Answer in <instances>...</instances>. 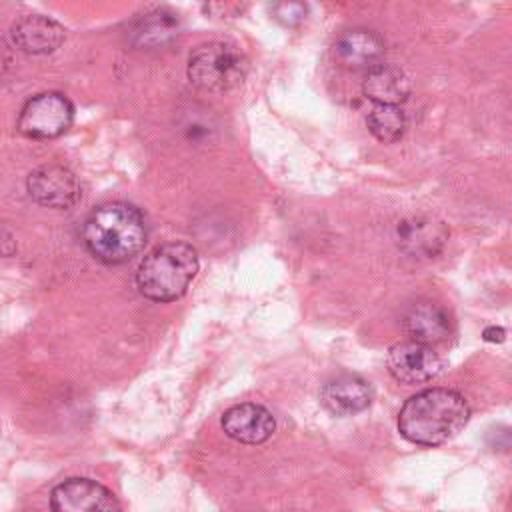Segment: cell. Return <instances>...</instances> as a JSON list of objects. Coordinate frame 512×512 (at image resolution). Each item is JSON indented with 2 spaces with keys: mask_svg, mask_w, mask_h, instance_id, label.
Wrapping results in <instances>:
<instances>
[{
  "mask_svg": "<svg viewBox=\"0 0 512 512\" xmlns=\"http://www.w3.org/2000/svg\"><path fill=\"white\" fill-rule=\"evenodd\" d=\"M470 418L466 398L448 388L414 394L398 414V430L412 444L436 446L456 436Z\"/></svg>",
  "mask_w": 512,
  "mask_h": 512,
  "instance_id": "1",
  "label": "cell"
},
{
  "mask_svg": "<svg viewBox=\"0 0 512 512\" xmlns=\"http://www.w3.org/2000/svg\"><path fill=\"white\" fill-rule=\"evenodd\" d=\"M148 240V226L138 208L126 202L98 206L82 226L86 250L104 264L132 260Z\"/></svg>",
  "mask_w": 512,
  "mask_h": 512,
  "instance_id": "2",
  "label": "cell"
},
{
  "mask_svg": "<svg viewBox=\"0 0 512 512\" xmlns=\"http://www.w3.org/2000/svg\"><path fill=\"white\" fill-rule=\"evenodd\" d=\"M196 272V250L186 242H168L144 256L136 270V286L148 300L172 302L186 292Z\"/></svg>",
  "mask_w": 512,
  "mask_h": 512,
  "instance_id": "3",
  "label": "cell"
},
{
  "mask_svg": "<svg viewBox=\"0 0 512 512\" xmlns=\"http://www.w3.org/2000/svg\"><path fill=\"white\" fill-rule=\"evenodd\" d=\"M248 72L244 54L226 42L198 46L188 58V78L206 92H226L238 86Z\"/></svg>",
  "mask_w": 512,
  "mask_h": 512,
  "instance_id": "4",
  "label": "cell"
},
{
  "mask_svg": "<svg viewBox=\"0 0 512 512\" xmlns=\"http://www.w3.org/2000/svg\"><path fill=\"white\" fill-rule=\"evenodd\" d=\"M74 118L72 102L60 92H44L30 98L18 118V130L36 140L64 134Z\"/></svg>",
  "mask_w": 512,
  "mask_h": 512,
  "instance_id": "5",
  "label": "cell"
},
{
  "mask_svg": "<svg viewBox=\"0 0 512 512\" xmlns=\"http://www.w3.org/2000/svg\"><path fill=\"white\" fill-rule=\"evenodd\" d=\"M28 194L46 208L66 210L80 200V182L72 170L60 164H44L30 172L26 180Z\"/></svg>",
  "mask_w": 512,
  "mask_h": 512,
  "instance_id": "6",
  "label": "cell"
},
{
  "mask_svg": "<svg viewBox=\"0 0 512 512\" xmlns=\"http://www.w3.org/2000/svg\"><path fill=\"white\" fill-rule=\"evenodd\" d=\"M388 372L402 384H422L436 378L442 372V358L432 346L406 340L390 346L386 356Z\"/></svg>",
  "mask_w": 512,
  "mask_h": 512,
  "instance_id": "7",
  "label": "cell"
},
{
  "mask_svg": "<svg viewBox=\"0 0 512 512\" xmlns=\"http://www.w3.org/2000/svg\"><path fill=\"white\" fill-rule=\"evenodd\" d=\"M50 506L58 512H116L120 510L114 494L88 478H68L50 492Z\"/></svg>",
  "mask_w": 512,
  "mask_h": 512,
  "instance_id": "8",
  "label": "cell"
},
{
  "mask_svg": "<svg viewBox=\"0 0 512 512\" xmlns=\"http://www.w3.org/2000/svg\"><path fill=\"white\" fill-rule=\"evenodd\" d=\"M448 238L444 222L430 216H410L398 222L396 242L402 252L414 258L436 256Z\"/></svg>",
  "mask_w": 512,
  "mask_h": 512,
  "instance_id": "9",
  "label": "cell"
},
{
  "mask_svg": "<svg viewBox=\"0 0 512 512\" xmlns=\"http://www.w3.org/2000/svg\"><path fill=\"white\" fill-rule=\"evenodd\" d=\"M222 428L236 442L262 444L274 434L276 420L264 406L242 402L224 412Z\"/></svg>",
  "mask_w": 512,
  "mask_h": 512,
  "instance_id": "10",
  "label": "cell"
},
{
  "mask_svg": "<svg viewBox=\"0 0 512 512\" xmlns=\"http://www.w3.org/2000/svg\"><path fill=\"white\" fill-rule=\"evenodd\" d=\"M402 322L410 340L428 346L444 344L454 332V324L448 310L434 302H418L410 306Z\"/></svg>",
  "mask_w": 512,
  "mask_h": 512,
  "instance_id": "11",
  "label": "cell"
},
{
  "mask_svg": "<svg viewBox=\"0 0 512 512\" xmlns=\"http://www.w3.org/2000/svg\"><path fill=\"white\" fill-rule=\"evenodd\" d=\"M320 402L334 416H354L370 406L372 388L364 378L344 374L324 384Z\"/></svg>",
  "mask_w": 512,
  "mask_h": 512,
  "instance_id": "12",
  "label": "cell"
},
{
  "mask_svg": "<svg viewBox=\"0 0 512 512\" xmlns=\"http://www.w3.org/2000/svg\"><path fill=\"white\" fill-rule=\"evenodd\" d=\"M62 40L64 28L48 16H24L12 26V42L26 54H50Z\"/></svg>",
  "mask_w": 512,
  "mask_h": 512,
  "instance_id": "13",
  "label": "cell"
},
{
  "mask_svg": "<svg viewBox=\"0 0 512 512\" xmlns=\"http://www.w3.org/2000/svg\"><path fill=\"white\" fill-rule=\"evenodd\" d=\"M334 54H336L338 62L346 68H354V70L366 68L368 70L380 62V58L384 54V42L376 32L356 28V30L344 32L336 40Z\"/></svg>",
  "mask_w": 512,
  "mask_h": 512,
  "instance_id": "14",
  "label": "cell"
},
{
  "mask_svg": "<svg viewBox=\"0 0 512 512\" xmlns=\"http://www.w3.org/2000/svg\"><path fill=\"white\" fill-rule=\"evenodd\" d=\"M362 90L374 104H396L404 102L410 94L408 76L392 64H374L368 68Z\"/></svg>",
  "mask_w": 512,
  "mask_h": 512,
  "instance_id": "15",
  "label": "cell"
},
{
  "mask_svg": "<svg viewBox=\"0 0 512 512\" xmlns=\"http://www.w3.org/2000/svg\"><path fill=\"white\" fill-rule=\"evenodd\" d=\"M178 32H180L178 16L166 8H158L136 18V22L130 28V40L138 48L154 50L174 42Z\"/></svg>",
  "mask_w": 512,
  "mask_h": 512,
  "instance_id": "16",
  "label": "cell"
},
{
  "mask_svg": "<svg viewBox=\"0 0 512 512\" xmlns=\"http://www.w3.org/2000/svg\"><path fill=\"white\" fill-rule=\"evenodd\" d=\"M366 124L380 142H396L406 132V114L396 104H376L370 110Z\"/></svg>",
  "mask_w": 512,
  "mask_h": 512,
  "instance_id": "17",
  "label": "cell"
},
{
  "mask_svg": "<svg viewBox=\"0 0 512 512\" xmlns=\"http://www.w3.org/2000/svg\"><path fill=\"white\" fill-rule=\"evenodd\" d=\"M308 14L304 0H276L272 4V16L284 26H298Z\"/></svg>",
  "mask_w": 512,
  "mask_h": 512,
  "instance_id": "18",
  "label": "cell"
},
{
  "mask_svg": "<svg viewBox=\"0 0 512 512\" xmlns=\"http://www.w3.org/2000/svg\"><path fill=\"white\" fill-rule=\"evenodd\" d=\"M484 338L488 342H502L504 340V330L502 328H496V326H490L484 330Z\"/></svg>",
  "mask_w": 512,
  "mask_h": 512,
  "instance_id": "19",
  "label": "cell"
}]
</instances>
